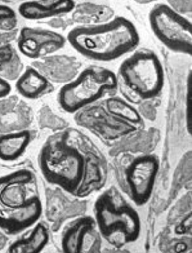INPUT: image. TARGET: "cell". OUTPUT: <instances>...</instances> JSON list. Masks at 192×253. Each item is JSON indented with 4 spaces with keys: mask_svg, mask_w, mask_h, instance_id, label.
I'll return each mask as SVG.
<instances>
[{
    "mask_svg": "<svg viewBox=\"0 0 192 253\" xmlns=\"http://www.w3.org/2000/svg\"><path fill=\"white\" fill-rule=\"evenodd\" d=\"M93 213L102 239L115 248L138 240L142 230L138 211L116 187H109L97 198Z\"/></svg>",
    "mask_w": 192,
    "mask_h": 253,
    "instance_id": "3",
    "label": "cell"
},
{
    "mask_svg": "<svg viewBox=\"0 0 192 253\" xmlns=\"http://www.w3.org/2000/svg\"><path fill=\"white\" fill-rule=\"evenodd\" d=\"M190 233H191V214H187L181 221V223L177 225L176 234H178V235H190Z\"/></svg>",
    "mask_w": 192,
    "mask_h": 253,
    "instance_id": "18",
    "label": "cell"
},
{
    "mask_svg": "<svg viewBox=\"0 0 192 253\" xmlns=\"http://www.w3.org/2000/svg\"><path fill=\"white\" fill-rule=\"evenodd\" d=\"M31 142L29 130H18L0 136V159L4 162H14L26 153Z\"/></svg>",
    "mask_w": 192,
    "mask_h": 253,
    "instance_id": "14",
    "label": "cell"
},
{
    "mask_svg": "<svg viewBox=\"0 0 192 253\" xmlns=\"http://www.w3.org/2000/svg\"><path fill=\"white\" fill-rule=\"evenodd\" d=\"M160 159L154 154L139 155L128 164L125 181L130 200L138 207L149 203L159 174Z\"/></svg>",
    "mask_w": 192,
    "mask_h": 253,
    "instance_id": "8",
    "label": "cell"
},
{
    "mask_svg": "<svg viewBox=\"0 0 192 253\" xmlns=\"http://www.w3.org/2000/svg\"><path fill=\"white\" fill-rule=\"evenodd\" d=\"M154 35L168 49L185 56L192 54V25L177 10L166 4H157L149 14Z\"/></svg>",
    "mask_w": 192,
    "mask_h": 253,
    "instance_id": "7",
    "label": "cell"
},
{
    "mask_svg": "<svg viewBox=\"0 0 192 253\" xmlns=\"http://www.w3.org/2000/svg\"><path fill=\"white\" fill-rule=\"evenodd\" d=\"M67 43L88 60L111 62L132 53L141 38L136 25L125 17L92 26H77L69 31Z\"/></svg>",
    "mask_w": 192,
    "mask_h": 253,
    "instance_id": "1",
    "label": "cell"
},
{
    "mask_svg": "<svg viewBox=\"0 0 192 253\" xmlns=\"http://www.w3.org/2000/svg\"><path fill=\"white\" fill-rule=\"evenodd\" d=\"M43 200L35 174L20 169L0 177V230L17 235L33 227L43 216Z\"/></svg>",
    "mask_w": 192,
    "mask_h": 253,
    "instance_id": "2",
    "label": "cell"
},
{
    "mask_svg": "<svg viewBox=\"0 0 192 253\" xmlns=\"http://www.w3.org/2000/svg\"><path fill=\"white\" fill-rule=\"evenodd\" d=\"M102 253H130L129 251H126V250H123V248H107V250L102 251Z\"/></svg>",
    "mask_w": 192,
    "mask_h": 253,
    "instance_id": "20",
    "label": "cell"
},
{
    "mask_svg": "<svg viewBox=\"0 0 192 253\" xmlns=\"http://www.w3.org/2000/svg\"><path fill=\"white\" fill-rule=\"evenodd\" d=\"M66 43V37L57 31L25 26L17 38V50L26 58L39 60L58 52Z\"/></svg>",
    "mask_w": 192,
    "mask_h": 253,
    "instance_id": "10",
    "label": "cell"
},
{
    "mask_svg": "<svg viewBox=\"0 0 192 253\" xmlns=\"http://www.w3.org/2000/svg\"><path fill=\"white\" fill-rule=\"evenodd\" d=\"M17 25V14L13 8L5 4H0V29L13 30Z\"/></svg>",
    "mask_w": 192,
    "mask_h": 253,
    "instance_id": "16",
    "label": "cell"
},
{
    "mask_svg": "<svg viewBox=\"0 0 192 253\" xmlns=\"http://www.w3.org/2000/svg\"><path fill=\"white\" fill-rule=\"evenodd\" d=\"M102 237L92 216L70 221L61 234L62 253H102Z\"/></svg>",
    "mask_w": 192,
    "mask_h": 253,
    "instance_id": "9",
    "label": "cell"
},
{
    "mask_svg": "<svg viewBox=\"0 0 192 253\" xmlns=\"http://www.w3.org/2000/svg\"><path fill=\"white\" fill-rule=\"evenodd\" d=\"M5 244H7V237H5L4 234L0 233V251L3 250L4 247H5Z\"/></svg>",
    "mask_w": 192,
    "mask_h": 253,
    "instance_id": "21",
    "label": "cell"
},
{
    "mask_svg": "<svg viewBox=\"0 0 192 253\" xmlns=\"http://www.w3.org/2000/svg\"><path fill=\"white\" fill-rule=\"evenodd\" d=\"M52 88L45 75L35 67H26L16 80V90L26 100H37Z\"/></svg>",
    "mask_w": 192,
    "mask_h": 253,
    "instance_id": "13",
    "label": "cell"
},
{
    "mask_svg": "<svg viewBox=\"0 0 192 253\" xmlns=\"http://www.w3.org/2000/svg\"><path fill=\"white\" fill-rule=\"evenodd\" d=\"M49 243V229L44 222H37L26 234L9 244L5 253H41Z\"/></svg>",
    "mask_w": 192,
    "mask_h": 253,
    "instance_id": "12",
    "label": "cell"
},
{
    "mask_svg": "<svg viewBox=\"0 0 192 253\" xmlns=\"http://www.w3.org/2000/svg\"><path fill=\"white\" fill-rule=\"evenodd\" d=\"M119 89V79L105 67L89 66L58 90V105L65 113L75 114Z\"/></svg>",
    "mask_w": 192,
    "mask_h": 253,
    "instance_id": "5",
    "label": "cell"
},
{
    "mask_svg": "<svg viewBox=\"0 0 192 253\" xmlns=\"http://www.w3.org/2000/svg\"><path fill=\"white\" fill-rule=\"evenodd\" d=\"M75 0H29L18 7V14L29 21H40L71 13Z\"/></svg>",
    "mask_w": 192,
    "mask_h": 253,
    "instance_id": "11",
    "label": "cell"
},
{
    "mask_svg": "<svg viewBox=\"0 0 192 253\" xmlns=\"http://www.w3.org/2000/svg\"><path fill=\"white\" fill-rule=\"evenodd\" d=\"M106 107L111 115L125 123L132 124L134 129H141L143 126V119L136 107L123 100L121 97L111 96L106 100Z\"/></svg>",
    "mask_w": 192,
    "mask_h": 253,
    "instance_id": "15",
    "label": "cell"
},
{
    "mask_svg": "<svg viewBox=\"0 0 192 253\" xmlns=\"http://www.w3.org/2000/svg\"><path fill=\"white\" fill-rule=\"evenodd\" d=\"M183 253H190V251H187V252H183Z\"/></svg>",
    "mask_w": 192,
    "mask_h": 253,
    "instance_id": "22",
    "label": "cell"
},
{
    "mask_svg": "<svg viewBox=\"0 0 192 253\" xmlns=\"http://www.w3.org/2000/svg\"><path fill=\"white\" fill-rule=\"evenodd\" d=\"M119 75L124 84L141 100L160 96L165 85V71L159 56L149 49L133 52L121 62Z\"/></svg>",
    "mask_w": 192,
    "mask_h": 253,
    "instance_id": "6",
    "label": "cell"
},
{
    "mask_svg": "<svg viewBox=\"0 0 192 253\" xmlns=\"http://www.w3.org/2000/svg\"><path fill=\"white\" fill-rule=\"evenodd\" d=\"M17 58V52L12 45H3L0 47V70L3 69L4 66L9 65L10 62Z\"/></svg>",
    "mask_w": 192,
    "mask_h": 253,
    "instance_id": "17",
    "label": "cell"
},
{
    "mask_svg": "<svg viewBox=\"0 0 192 253\" xmlns=\"http://www.w3.org/2000/svg\"><path fill=\"white\" fill-rule=\"evenodd\" d=\"M40 172L46 181L73 195L85 182L88 162L84 154L62 136L50 137L39 154Z\"/></svg>",
    "mask_w": 192,
    "mask_h": 253,
    "instance_id": "4",
    "label": "cell"
},
{
    "mask_svg": "<svg viewBox=\"0 0 192 253\" xmlns=\"http://www.w3.org/2000/svg\"><path fill=\"white\" fill-rule=\"evenodd\" d=\"M12 93V85L5 78L0 77V100H3Z\"/></svg>",
    "mask_w": 192,
    "mask_h": 253,
    "instance_id": "19",
    "label": "cell"
}]
</instances>
